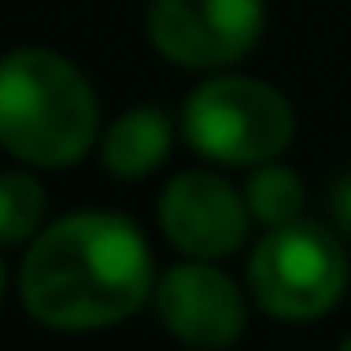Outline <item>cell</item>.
I'll list each match as a JSON object with an SVG mask.
<instances>
[{"mask_svg": "<svg viewBox=\"0 0 351 351\" xmlns=\"http://www.w3.org/2000/svg\"><path fill=\"white\" fill-rule=\"evenodd\" d=\"M156 263L147 236L125 214L76 209L53 218L18 263L23 311L58 334H98L125 325L152 302Z\"/></svg>", "mask_w": 351, "mask_h": 351, "instance_id": "cell-1", "label": "cell"}, {"mask_svg": "<svg viewBox=\"0 0 351 351\" xmlns=\"http://www.w3.org/2000/svg\"><path fill=\"white\" fill-rule=\"evenodd\" d=\"M103 138L89 76L58 49L23 45L0 53V147L27 169H67Z\"/></svg>", "mask_w": 351, "mask_h": 351, "instance_id": "cell-2", "label": "cell"}, {"mask_svg": "<svg viewBox=\"0 0 351 351\" xmlns=\"http://www.w3.org/2000/svg\"><path fill=\"white\" fill-rule=\"evenodd\" d=\"M178 129L191 152L223 169H254L293 143V107L276 85L240 71H209L187 94Z\"/></svg>", "mask_w": 351, "mask_h": 351, "instance_id": "cell-3", "label": "cell"}, {"mask_svg": "<svg viewBox=\"0 0 351 351\" xmlns=\"http://www.w3.org/2000/svg\"><path fill=\"white\" fill-rule=\"evenodd\" d=\"M347 245L338 232L307 218L267 227V236L249 249V298L258 311L285 325H311L329 316L347 293Z\"/></svg>", "mask_w": 351, "mask_h": 351, "instance_id": "cell-4", "label": "cell"}, {"mask_svg": "<svg viewBox=\"0 0 351 351\" xmlns=\"http://www.w3.org/2000/svg\"><path fill=\"white\" fill-rule=\"evenodd\" d=\"M267 0H152L147 40L182 71H223L258 49Z\"/></svg>", "mask_w": 351, "mask_h": 351, "instance_id": "cell-5", "label": "cell"}, {"mask_svg": "<svg viewBox=\"0 0 351 351\" xmlns=\"http://www.w3.org/2000/svg\"><path fill=\"white\" fill-rule=\"evenodd\" d=\"M156 223L182 258L223 263L240 254V245L249 240L254 214H249L245 187H236L227 173L187 169L165 182L160 200H156Z\"/></svg>", "mask_w": 351, "mask_h": 351, "instance_id": "cell-6", "label": "cell"}, {"mask_svg": "<svg viewBox=\"0 0 351 351\" xmlns=\"http://www.w3.org/2000/svg\"><path fill=\"white\" fill-rule=\"evenodd\" d=\"M152 307L160 316L165 334L205 351L240 343L249 325L245 289L209 258H187V263L160 271L152 289Z\"/></svg>", "mask_w": 351, "mask_h": 351, "instance_id": "cell-7", "label": "cell"}, {"mask_svg": "<svg viewBox=\"0 0 351 351\" xmlns=\"http://www.w3.org/2000/svg\"><path fill=\"white\" fill-rule=\"evenodd\" d=\"M173 152V116L165 107L138 103L129 112H120L98 138V156L103 169L120 182H143L169 160Z\"/></svg>", "mask_w": 351, "mask_h": 351, "instance_id": "cell-8", "label": "cell"}, {"mask_svg": "<svg viewBox=\"0 0 351 351\" xmlns=\"http://www.w3.org/2000/svg\"><path fill=\"white\" fill-rule=\"evenodd\" d=\"M245 200H249V214H254L258 227H280V223L302 218V209H307V182L289 165H280V156H276V160H263L249 169Z\"/></svg>", "mask_w": 351, "mask_h": 351, "instance_id": "cell-9", "label": "cell"}, {"mask_svg": "<svg viewBox=\"0 0 351 351\" xmlns=\"http://www.w3.org/2000/svg\"><path fill=\"white\" fill-rule=\"evenodd\" d=\"M45 209H49V196H45V182L36 173L27 169L0 173V249L32 245L45 227Z\"/></svg>", "mask_w": 351, "mask_h": 351, "instance_id": "cell-10", "label": "cell"}, {"mask_svg": "<svg viewBox=\"0 0 351 351\" xmlns=\"http://www.w3.org/2000/svg\"><path fill=\"white\" fill-rule=\"evenodd\" d=\"M329 214H334V227L351 240V169L334 182V191H329Z\"/></svg>", "mask_w": 351, "mask_h": 351, "instance_id": "cell-11", "label": "cell"}, {"mask_svg": "<svg viewBox=\"0 0 351 351\" xmlns=\"http://www.w3.org/2000/svg\"><path fill=\"white\" fill-rule=\"evenodd\" d=\"M0 298H5V258H0Z\"/></svg>", "mask_w": 351, "mask_h": 351, "instance_id": "cell-12", "label": "cell"}, {"mask_svg": "<svg viewBox=\"0 0 351 351\" xmlns=\"http://www.w3.org/2000/svg\"><path fill=\"white\" fill-rule=\"evenodd\" d=\"M343 351H351V334H347V338H343Z\"/></svg>", "mask_w": 351, "mask_h": 351, "instance_id": "cell-13", "label": "cell"}]
</instances>
